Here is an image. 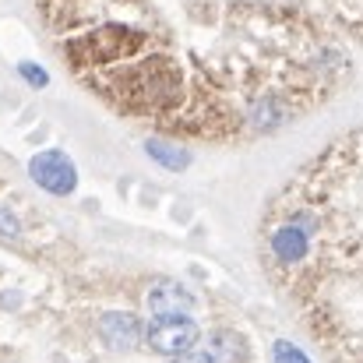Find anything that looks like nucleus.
Segmentation results:
<instances>
[{
    "instance_id": "6",
    "label": "nucleus",
    "mask_w": 363,
    "mask_h": 363,
    "mask_svg": "<svg viewBox=\"0 0 363 363\" xmlns=\"http://www.w3.org/2000/svg\"><path fill=\"white\" fill-rule=\"evenodd\" d=\"M272 360L275 363H311L296 346H293V342H282V339L272 346Z\"/></svg>"
},
{
    "instance_id": "1",
    "label": "nucleus",
    "mask_w": 363,
    "mask_h": 363,
    "mask_svg": "<svg viewBox=\"0 0 363 363\" xmlns=\"http://www.w3.org/2000/svg\"><path fill=\"white\" fill-rule=\"evenodd\" d=\"M198 325L187 318V314H166V318H155L148 328H145V339L155 353H166V357H180L187 350H194L198 342Z\"/></svg>"
},
{
    "instance_id": "7",
    "label": "nucleus",
    "mask_w": 363,
    "mask_h": 363,
    "mask_svg": "<svg viewBox=\"0 0 363 363\" xmlns=\"http://www.w3.org/2000/svg\"><path fill=\"white\" fill-rule=\"evenodd\" d=\"M173 363H223V360H216V353H208V350H187Z\"/></svg>"
},
{
    "instance_id": "4",
    "label": "nucleus",
    "mask_w": 363,
    "mask_h": 363,
    "mask_svg": "<svg viewBox=\"0 0 363 363\" xmlns=\"http://www.w3.org/2000/svg\"><path fill=\"white\" fill-rule=\"evenodd\" d=\"M145 303H148V311H152L155 318H166V314H187V311L194 307V296H191L180 282L162 279V282H155V286L148 289Z\"/></svg>"
},
{
    "instance_id": "9",
    "label": "nucleus",
    "mask_w": 363,
    "mask_h": 363,
    "mask_svg": "<svg viewBox=\"0 0 363 363\" xmlns=\"http://www.w3.org/2000/svg\"><path fill=\"white\" fill-rule=\"evenodd\" d=\"M21 74H25V78H32V85H46V74H43L35 64H21Z\"/></svg>"
},
{
    "instance_id": "2",
    "label": "nucleus",
    "mask_w": 363,
    "mask_h": 363,
    "mask_svg": "<svg viewBox=\"0 0 363 363\" xmlns=\"http://www.w3.org/2000/svg\"><path fill=\"white\" fill-rule=\"evenodd\" d=\"M28 173H32L35 184H39L43 191H50V194H71L74 184H78L71 159L60 155V152H43V155H35V159L28 162Z\"/></svg>"
},
{
    "instance_id": "8",
    "label": "nucleus",
    "mask_w": 363,
    "mask_h": 363,
    "mask_svg": "<svg viewBox=\"0 0 363 363\" xmlns=\"http://www.w3.org/2000/svg\"><path fill=\"white\" fill-rule=\"evenodd\" d=\"M0 233H7V237H18V233H21L18 219H14V216L4 208V205H0Z\"/></svg>"
},
{
    "instance_id": "5",
    "label": "nucleus",
    "mask_w": 363,
    "mask_h": 363,
    "mask_svg": "<svg viewBox=\"0 0 363 363\" xmlns=\"http://www.w3.org/2000/svg\"><path fill=\"white\" fill-rule=\"evenodd\" d=\"M145 148H148V155H152V159H159V162H166V166H173V169H184V166H187V152H184V148H177V145H169V141L152 138Z\"/></svg>"
},
{
    "instance_id": "3",
    "label": "nucleus",
    "mask_w": 363,
    "mask_h": 363,
    "mask_svg": "<svg viewBox=\"0 0 363 363\" xmlns=\"http://www.w3.org/2000/svg\"><path fill=\"white\" fill-rule=\"evenodd\" d=\"M141 321L134 318V314H127V311H113V314H106L103 321H99V335H103V342L110 346V350H134L138 342H141Z\"/></svg>"
}]
</instances>
